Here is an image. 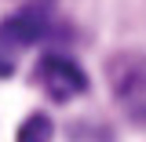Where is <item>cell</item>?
<instances>
[{
	"mask_svg": "<svg viewBox=\"0 0 146 142\" xmlns=\"http://www.w3.org/2000/svg\"><path fill=\"white\" fill-rule=\"evenodd\" d=\"M113 98L128 109L135 124H146V58L143 55H113L106 66Z\"/></svg>",
	"mask_w": 146,
	"mask_h": 142,
	"instance_id": "obj_1",
	"label": "cell"
},
{
	"mask_svg": "<svg viewBox=\"0 0 146 142\" xmlns=\"http://www.w3.org/2000/svg\"><path fill=\"white\" fill-rule=\"evenodd\" d=\"M36 80H40V88L51 95L55 102H66V98H77V95H84L88 91V77L84 69L66 58V55H44L40 62H36Z\"/></svg>",
	"mask_w": 146,
	"mask_h": 142,
	"instance_id": "obj_2",
	"label": "cell"
},
{
	"mask_svg": "<svg viewBox=\"0 0 146 142\" xmlns=\"http://www.w3.org/2000/svg\"><path fill=\"white\" fill-rule=\"evenodd\" d=\"M55 139V124L51 117H44V113H33V117H26L22 127H18L15 142H51Z\"/></svg>",
	"mask_w": 146,
	"mask_h": 142,
	"instance_id": "obj_4",
	"label": "cell"
},
{
	"mask_svg": "<svg viewBox=\"0 0 146 142\" xmlns=\"http://www.w3.org/2000/svg\"><path fill=\"white\" fill-rule=\"evenodd\" d=\"M51 29V18H48V4H29V7H22L15 11L11 18H4L0 22V40L4 44H15V48H29L36 40H44Z\"/></svg>",
	"mask_w": 146,
	"mask_h": 142,
	"instance_id": "obj_3",
	"label": "cell"
}]
</instances>
